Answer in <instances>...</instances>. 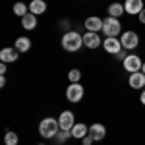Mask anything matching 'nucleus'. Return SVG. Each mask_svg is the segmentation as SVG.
Wrapping results in <instances>:
<instances>
[{
    "label": "nucleus",
    "mask_w": 145,
    "mask_h": 145,
    "mask_svg": "<svg viewBox=\"0 0 145 145\" xmlns=\"http://www.w3.org/2000/svg\"><path fill=\"white\" fill-rule=\"evenodd\" d=\"M120 43L126 50H134L135 46L139 45V35L135 33V31H124L120 35Z\"/></svg>",
    "instance_id": "20e7f679"
},
{
    "label": "nucleus",
    "mask_w": 145,
    "mask_h": 145,
    "mask_svg": "<svg viewBox=\"0 0 145 145\" xmlns=\"http://www.w3.org/2000/svg\"><path fill=\"white\" fill-rule=\"evenodd\" d=\"M103 31H105V37H118L120 31H122V23H120V20L108 16L103 22Z\"/></svg>",
    "instance_id": "7ed1b4c3"
},
{
    "label": "nucleus",
    "mask_w": 145,
    "mask_h": 145,
    "mask_svg": "<svg viewBox=\"0 0 145 145\" xmlns=\"http://www.w3.org/2000/svg\"><path fill=\"white\" fill-rule=\"evenodd\" d=\"M14 48H18L20 52H27V50L31 48V39H29V37H18Z\"/></svg>",
    "instance_id": "6ab92c4d"
},
{
    "label": "nucleus",
    "mask_w": 145,
    "mask_h": 145,
    "mask_svg": "<svg viewBox=\"0 0 145 145\" xmlns=\"http://www.w3.org/2000/svg\"><path fill=\"white\" fill-rule=\"evenodd\" d=\"M116 56V58H118V60H126V58H128V50H126V48H122V50H120V52H118V54H114Z\"/></svg>",
    "instance_id": "b1692460"
},
{
    "label": "nucleus",
    "mask_w": 145,
    "mask_h": 145,
    "mask_svg": "<svg viewBox=\"0 0 145 145\" xmlns=\"http://www.w3.org/2000/svg\"><path fill=\"white\" fill-rule=\"evenodd\" d=\"M101 45H103V41H101L99 33L87 31V33L83 35V46H87V48H99Z\"/></svg>",
    "instance_id": "9b49d317"
},
{
    "label": "nucleus",
    "mask_w": 145,
    "mask_h": 145,
    "mask_svg": "<svg viewBox=\"0 0 145 145\" xmlns=\"http://www.w3.org/2000/svg\"><path fill=\"white\" fill-rule=\"evenodd\" d=\"M70 137H72V130H60L56 134V141H58V145H62V143H66Z\"/></svg>",
    "instance_id": "412c9836"
},
{
    "label": "nucleus",
    "mask_w": 145,
    "mask_h": 145,
    "mask_svg": "<svg viewBox=\"0 0 145 145\" xmlns=\"http://www.w3.org/2000/svg\"><path fill=\"white\" fill-rule=\"evenodd\" d=\"M20 50L18 48H12V46H6V48H2L0 50V62H4V64H12V62H16L18 58H20Z\"/></svg>",
    "instance_id": "1a4fd4ad"
},
{
    "label": "nucleus",
    "mask_w": 145,
    "mask_h": 145,
    "mask_svg": "<svg viewBox=\"0 0 145 145\" xmlns=\"http://www.w3.org/2000/svg\"><path fill=\"white\" fill-rule=\"evenodd\" d=\"M93 141H95V139H93L89 134H87L85 137H83V139H81V143H83V145H93Z\"/></svg>",
    "instance_id": "393cba45"
},
{
    "label": "nucleus",
    "mask_w": 145,
    "mask_h": 145,
    "mask_svg": "<svg viewBox=\"0 0 145 145\" xmlns=\"http://www.w3.org/2000/svg\"><path fill=\"white\" fill-rule=\"evenodd\" d=\"M89 135L95 139V141H101V139H105V135H106V128L103 126V124H91L89 126Z\"/></svg>",
    "instance_id": "4468645a"
},
{
    "label": "nucleus",
    "mask_w": 145,
    "mask_h": 145,
    "mask_svg": "<svg viewBox=\"0 0 145 145\" xmlns=\"http://www.w3.org/2000/svg\"><path fill=\"white\" fill-rule=\"evenodd\" d=\"M76 116H74V112L72 110H64L60 116H58V124H60V130H72L74 126H76Z\"/></svg>",
    "instance_id": "6e6552de"
},
{
    "label": "nucleus",
    "mask_w": 145,
    "mask_h": 145,
    "mask_svg": "<svg viewBox=\"0 0 145 145\" xmlns=\"http://www.w3.org/2000/svg\"><path fill=\"white\" fill-rule=\"evenodd\" d=\"M141 72H143V74H145V62H143V66H141Z\"/></svg>",
    "instance_id": "7c9ffc66"
},
{
    "label": "nucleus",
    "mask_w": 145,
    "mask_h": 145,
    "mask_svg": "<svg viewBox=\"0 0 145 145\" xmlns=\"http://www.w3.org/2000/svg\"><path fill=\"white\" fill-rule=\"evenodd\" d=\"M137 20H139V22H141V23H145V8H143V10H141V14L137 16Z\"/></svg>",
    "instance_id": "bb28decb"
},
{
    "label": "nucleus",
    "mask_w": 145,
    "mask_h": 145,
    "mask_svg": "<svg viewBox=\"0 0 145 145\" xmlns=\"http://www.w3.org/2000/svg\"><path fill=\"white\" fill-rule=\"evenodd\" d=\"M128 83H130L132 89H143L145 87V74L143 72H134V74H130Z\"/></svg>",
    "instance_id": "f8f14e48"
},
{
    "label": "nucleus",
    "mask_w": 145,
    "mask_h": 145,
    "mask_svg": "<svg viewBox=\"0 0 145 145\" xmlns=\"http://www.w3.org/2000/svg\"><path fill=\"white\" fill-rule=\"evenodd\" d=\"M4 143L6 145H18L20 143V137H18L16 132H6V135H4Z\"/></svg>",
    "instance_id": "4be33fe9"
},
{
    "label": "nucleus",
    "mask_w": 145,
    "mask_h": 145,
    "mask_svg": "<svg viewBox=\"0 0 145 145\" xmlns=\"http://www.w3.org/2000/svg\"><path fill=\"white\" fill-rule=\"evenodd\" d=\"M60 132V124H58V120L56 118H45V120H41V124H39V134L43 135V137H56V134Z\"/></svg>",
    "instance_id": "f03ea898"
},
{
    "label": "nucleus",
    "mask_w": 145,
    "mask_h": 145,
    "mask_svg": "<svg viewBox=\"0 0 145 145\" xmlns=\"http://www.w3.org/2000/svg\"><path fill=\"white\" fill-rule=\"evenodd\" d=\"M68 79H70V83H79V79H81V72L79 70H70L68 72Z\"/></svg>",
    "instance_id": "5701e85b"
},
{
    "label": "nucleus",
    "mask_w": 145,
    "mask_h": 145,
    "mask_svg": "<svg viewBox=\"0 0 145 145\" xmlns=\"http://www.w3.org/2000/svg\"><path fill=\"white\" fill-rule=\"evenodd\" d=\"M124 8H126V14H130V16H139L141 10L145 8V4L143 0H126Z\"/></svg>",
    "instance_id": "9d476101"
},
{
    "label": "nucleus",
    "mask_w": 145,
    "mask_h": 145,
    "mask_svg": "<svg viewBox=\"0 0 145 145\" xmlns=\"http://www.w3.org/2000/svg\"><path fill=\"white\" fill-rule=\"evenodd\" d=\"M29 12L35 14V16H41L46 12V2L45 0H31L29 2Z\"/></svg>",
    "instance_id": "dca6fc26"
},
{
    "label": "nucleus",
    "mask_w": 145,
    "mask_h": 145,
    "mask_svg": "<svg viewBox=\"0 0 145 145\" xmlns=\"http://www.w3.org/2000/svg\"><path fill=\"white\" fill-rule=\"evenodd\" d=\"M83 25H85V29H87V31H93V33H99V31H103V20H101V18H97V16H91V18H87Z\"/></svg>",
    "instance_id": "ddd939ff"
},
{
    "label": "nucleus",
    "mask_w": 145,
    "mask_h": 145,
    "mask_svg": "<svg viewBox=\"0 0 145 145\" xmlns=\"http://www.w3.org/2000/svg\"><path fill=\"white\" fill-rule=\"evenodd\" d=\"M39 145H45V143H39Z\"/></svg>",
    "instance_id": "2f4dec72"
},
{
    "label": "nucleus",
    "mask_w": 145,
    "mask_h": 145,
    "mask_svg": "<svg viewBox=\"0 0 145 145\" xmlns=\"http://www.w3.org/2000/svg\"><path fill=\"white\" fill-rule=\"evenodd\" d=\"M83 46V35H79L78 31H66L62 37V48L68 52H78Z\"/></svg>",
    "instance_id": "f257e3e1"
},
{
    "label": "nucleus",
    "mask_w": 145,
    "mask_h": 145,
    "mask_svg": "<svg viewBox=\"0 0 145 145\" xmlns=\"http://www.w3.org/2000/svg\"><path fill=\"white\" fill-rule=\"evenodd\" d=\"M122 14H126V8H124V4H120V2H112L110 6H108V16H110V18H116V20H120V18H122Z\"/></svg>",
    "instance_id": "f3484780"
},
{
    "label": "nucleus",
    "mask_w": 145,
    "mask_h": 145,
    "mask_svg": "<svg viewBox=\"0 0 145 145\" xmlns=\"http://www.w3.org/2000/svg\"><path fill=\"white\" fill-rule=\"evenodd\" d=\"M0 74H2V76H4V74H6V64H4V62H2V64H0Z\"/></svg>",
    "instance_id": "cd10ccee"
},
{
    "label": "nucleus",
    "mask_w": 145,
    "mask_h": 145,
    "mask_svg": "<svg viewBox=\"0 0 145 145\" xmlns=\"http://www.w3.org/2000/svg\"><path fill=\"white\" fill-rule=\"evenodd\" d=\"M68 27H70V22L68 20H62L60 22V29H68Z\"/></svg>",
    "instance_id": "a878e982"
},
{
    "label": "nucleus",
    "mask_w": 145,
    "mask_h": 145,
    "mask_svg": "<svg viewBox=\"0 0 145 145\" xmlns=\"http://www.w3.org/2000/svg\"><path fill=\"white\" fill-rule=\"evenodd\" d=\"M22 27H23V29H27V31H33L35 27H37V16L31 14V12L25 14V16L22 18Z\"/></svg>",
    "instance_id": "2eb2a0df"
},
{
    "label": "nucleus",
    "mask_w": 145,
    "mask_h": 145,
    "mask_svg": "<svg viewBox=\"0 0 145 145\" xmlns=\"http://www.w3.org/2000/svg\"><path fill=\"white\" fill-rule=\"evenodd\" d=\"M103 46H105V50H106L108 54H118V52L124 48L122 43H120V39H116V37H105Z\"/></svg>",
    "instance_id": "0eeeda50"
},
{
    "label": "nucleus",
    "mask_w": 145,
    "mask_h": 145,
    "mask_svg": "<svg viewBox=\"0 0 145 145\" xmlns=\"http://www.w3.org/2000/svg\"><path fill=\"white\" fill-rule=\"evenodd\" d=\"M4 85H6V78H4V76H0V87H4Z\"/></svg>",
    "instance_id": "c756f323"
},
{
    "label": "nucleus",
    "mask_w": 145,
    "mask_h": 145,
    "mask_svg": "<svg viewBox=\"0 0 145 145\" xmlns=\"http://www.w3.org/2000/svg\"><path fill=\"white\" fill-rule=\"evenodd\" d=\"M14 14L20 16V18H23L25 14H29V8H27L23 2H16V4H14Z\"/></svg>",
    "instance_id": "aec40b11"
},
{
    "label": "nucleus",
    "mask_w": 145,
    "mask_h": 145,
    "mask_svg": "<svg viewBox=\"0 0 145 145\" xmlns=\"http://www.w3.org/2000/svg\"><path fill=\"white\" fill-rule=\"evenodd\" d=\"M87 134H89L87 126H85V124H81V122L76 124V126L72 128V137H74V139H83Z\"/></svg>",
    "instance_id": "a211bd4d"
},
{
    "label": "nucleus",
    "mask_w": 145,
    "mask_h": 145,
    "mask_svg": "<svg viewBox=\"0 0 145 145\" xmlns=\"http://www.w3.org/2000/svg\"><path fill=\"white\" fill-rule=\"evenodd\" d=\"M124 64V70L134 74V72H141V66H143V60L139 58L137 54H128V58L122 62Z\"/></svg>",
    "instance_id": "39448f33"
},
{
    "label": "nucleus",
    "mask_w": 145,
    "mask_h": 145,
    "mask_svg": "<svg viewBox=\"0 0 145 145\" xmlns=\"http://www.w3.org/2000/svg\"><path fill=\"white\" fill-rule=\"evenodd\" d=\"M139 101H141V105H145V89L141 91V95H139Z\"/></svg>",
    "instance_id": "c85d7f7f"
},
{
    "label": "nucleus",
    "mask_w": 145,
    "mask_h": 145,
    "mask_svg": "<svg viewBox=\"0 0 145 145\" xmlns=\"http://www.w3.org/2000/svg\"><path fill=\"white\" fill-rule=\"evenodd\" d=\"M66 99L70 103H78L83 99V85L81 83H70L66 89Z\"/></svg>",
    "instance_id": "423d86ee"
}]
</instances>
